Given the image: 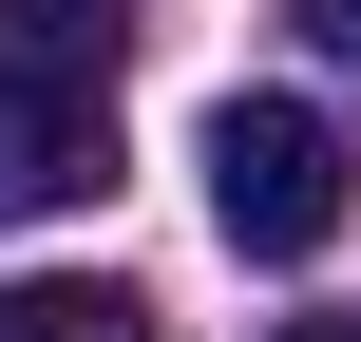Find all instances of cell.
<instances>
[{"instance_id":"cell-5","label":"cell","mask_w":361,"mask_h":342,"mask_svg":"<svg viewBox=\"0 0 361 342\" xmlns=\"http://www.w3.org/2000/svg\"><path fill=\"white\" fill-rule=\"evenodd\" d=\"M305 38H324V57H343V76H361V0H305Z\"/></svg>"},{"instance_id":"cell-4","label":"cell","mask_w":361,"mask_h":342,"mask_svg":"<svg viewBox=\"0 0 361 342\" xmlns=\"http://www.w3.org/2000/svg\"><path fill=\"white\" fill-rule=\"evenodd\" d=\"M0 342H171L133 286H95V267H19L0 286Z\"/></svg>"},{"instance_id":"cell-2","label":"cell","mask_w":361,"mask_h":342,"mask_svg":"<svg viewBox=\"0 0 361 342\" xmlns=\"http://www.w3.org/2000/svg\"><path fill=\"white\" fill-rule=\"evenodd\" d=\"M133 0H0V114H114Z\"/></svg>"},{"instance_id":"cell-1","label":"cell","mask_w":361,"mask_h":342,"mask_svg":"<svg viewBox=\"0 0 361 342\" xmlns=\"http://www.w3.org/2000/svg\"><path fill=\"white\" fill-rule=\"evenodd\" d=\"M343 114H305V95H209V228L247 248V267H305V248H343Z\"/></svg>"},{"instance_id":"cell-6","label":"cell","mask_w":361,"mask_h":342,"mask_svg":"<svg viewBox=\"0 0 361 342\" xmlns=\"http://www.w3.org/2000/svg\"><path fill=\"white\" fill-rule=\"evenodd\" d=\"M286 342H361V324H286Z\"/></svg>"},{"instance_id":"cell-3","label":"cell","mask_w":361,"mask_h":342,"mask_svg":"<svg viewBox=\"0 0 361 342\" xmlns=\"http://www.w3.org/2000/svg\"><path fill=\"white\" fill-rule=\"evenodd\" d=\"M114 190V114H0V209H95Z\"/></svg>"}]
</instances>
